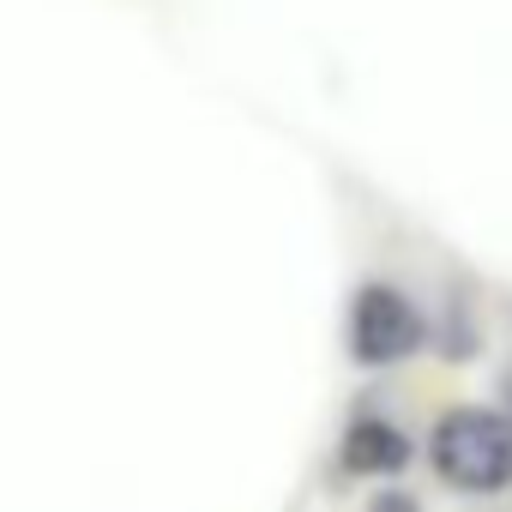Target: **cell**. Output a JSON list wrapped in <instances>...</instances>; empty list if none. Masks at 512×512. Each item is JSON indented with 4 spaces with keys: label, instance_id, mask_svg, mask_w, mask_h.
<instances>
[{
    "label": "cell",
    "instance_id": "6da1fadb",
    "mask_svg": "<svg viewBox=\"0 0 512 512\" xmlns=\"http://www.w3.org/2000/svg\"><path fill=\"white\" fill-rule=\"evenodd\" d=\"M428 464L452 494L512 488V416L500 404H452L428 428Z\"/></svg>",
    "mask_w": 512,
    "mask_h": 512
},
{
    "label": "cell",
    "instance_id": "7a4b0ae2",
    "mask_svg": "<svg viewBox=\"0 0 512 512\" xmlns=\"http://www.w3.org/2000/svg\"><path fill=\"white\" fill-rule=\"evenodd\" d=\"M428 332L434 320L422 314V302L398 284H362L356 302H350V362L356 368H398L410 362L416 350H428Z\"/></svg>",
    "mask_w": 512,
    "mask_h": 512
},
{
    "label": "cell",
    "instance_id": "3957f363",
    "mask_svg": "<svg viewBox=\"0 0 512 512\" xmlns=\"http://www.w3.org/2000/svg\"><path fill=\"white\" fill-rule=\"evenodd\" d=\"M410 464H416V440H410L404 422H392L380 410H362V416L344 422V434H338V470L344 476H356V482H392Z\"/></svg>",
    "mask_w": 512,
    "mask_h": 512
},
{
    "label": "cell",
    "instance_id": "277c9868",
    "mask_svg": "<svg viewBox=\"0 0 512 512\" xmlns=\"http://www.w3.org/2000/svg\"><path fill=\"white\" fill-rule=\"evenodd\" d=\"M428 344L446 356V362H470L476 350H482V326L470 320V308H464V296H452L446 302V314L434 320V332H428Z\"/></svg>",
    "mask_w": 512,
    "mask_h": 512
},
{
    "label": "cell",
    "instance_id": "5b68a950",
    "mask_svg": "<svg viewBox=\"0 0 512 512\" xmlns=\"http://www.w3.org/2000/svg\"><path fill=\"white\" fill-rule=\"evenodd\" d=\"M368 512H422V500H416L410 488H374Z\"/></svg>",
    "mask_w": 512,
    "mask_h": 512
},
{
    "label": "cell",
    "instance_id": "8992f818",
    "mask_svg": "<svg viewBox=\"0 0 512 512\" xmlns=\"http://www.w3.org/2000/svg\"><path fill=\"white\" fill-rule=\"evenodd\" d=\"M500 410H506V416H512V362H506V368H500Z\"/></svg>",
    "mask_w": 512,
    "mask_h": 512
}]
</instances>
